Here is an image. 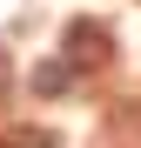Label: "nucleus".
I'll use <instances>...</instances> for the list:
<instances>
[{
    "instance_id": "f257e3e1",
    "label": "nucleus",
    "mask_w": 141,
    "mask_h": 148,
    "mask_svg": "<svg viewBox=\"0 0 141 148\" xmlns=\"http://www.w3.org/2000/svg\"><path fill=\"white\" fill-rule=\"evenodd\" d=\"M61 61L74 74H101L114 61V34L101 27V20H67V27H61Z\"/></svg>"
},
{
    "instance_id": "7ed1b4c3",
    "label": "nucleus",
    "mask_w": 141,
    "mask_h": 148,
    "mask_svg": "<svg viewBox=\"0 0 141 148\" xmlns=\"http://www.w3.org/2000/svg\"><path fill=\"white\" fill-rule=\"evenodd\" d=\"M0 148H61V141L47 135V128H14V135L0 141Z\"/></svg>"
},
{
    "instance_id": "20e7f679",
    "label": "nucleus",
    "mask_w": 141,
    "mask_h": 148,
    "mask_svg": "<svg viewBox=\"0 0 141 148\" xmlns=\"http://www.w3.org/2000/svg\"><path fill=\"white\" fill-rule=\"evenodd\" d=\"M14 94V54H7V40H0V101Z\"/></svg>"
},
{
    "instance_id": "f03ea898",
    "label": "nucleus",
    "mask_w": 141,
    "mask_h": 148,
    "mask_svg": "<svg viewBox=\"0 0 141 148\" xmlns=\"http://www.w3.org/2000/svg\"><path fill=\"white\" fill-rule=\"evenodd\" d=\"M67 81H74V67H67V61H47V67H34V88H40V94H61Z\"/></svg>"
}]
</instances>
